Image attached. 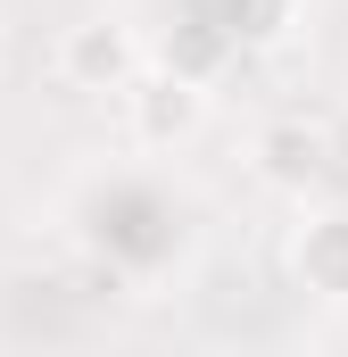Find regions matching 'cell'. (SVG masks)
Masks as SVG:
<instances>
[]
</instances>
